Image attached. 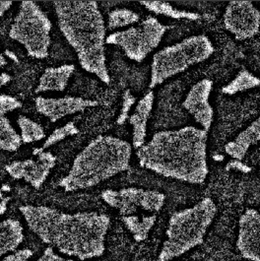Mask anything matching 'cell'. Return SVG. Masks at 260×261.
<instances>
[{
	"instance_id": "cb8c5ba5",
	"label": "cell",
	"mask_w": 260,
	"mask_h": 261,
	"mask_svg": "<svg viewBox=\"0 0 260 261\" xmlns=\"http://www.w3.org/2000/svg\"><path fill=\"white\" fill-rule=\"evenodd\" d=\"M139 20L140 16L136 12L127 8H117L110 12L107 29L113 31L124 28L137 23Z\"/></svg>"
},
{
	"instance_id": "8992f818",
	"label": "cell",
	"mask_w": 260,
	"mask_h": 261,
	"mask_svg": "<svg viewBox=\"0 0 260 261\" xmlns=\"http://www.w3.org/2000/svg\"><path fill=\"white\" fill-rule=\"evenodd\" d=\"M214 51V45L205 35L188 37L179 43L162 48L152 58L149 87L154 89L189 67L202 63Z\"/></svg>"
},
{
	"instance_id": "9c48e42d",
	"label": "cell",
	"mask_w": 260,
	"mask_h": 261,
	"mask_svg": "<svg viewBox=\"0 0 260 261\" xmlns=\"http://www.w3.org/2000/svg\"><path fill=\"white\" fill-rule=\"evenodd\" d=\"M101 197L122 217L135 215L140 211L156 214L162 210L166 201V195L162 192L137 188L106 189L101 192Z\"/></svg>"
},
{
	"instance_id": "ba28073f",
	"label": "cell",
	"mask_w": 260,
	"mask_h": 261,
	"mask_svg": "<svg viewBox=\"0 0 260 261\" xmlns=\"http://www.w3.org/2000/svg\"><path fill=\"white\" fill-rule=\"evenodd\" d=\"M168 29L157 18L149 17L136 27L109 35L106 44L119 46L130 60L142 62L159 46Z\"/></svg>"
},
{
	"instance_id": "5bb4252c",
	"label": "cell",
	"mask_w": 260,
	"mask_h": 261,
	"mask_svg": "<svg viewBox=\"0 0 260 261\" xmlns=\"http://www.w3.org/2000/svg\"><path fill=\"white\" fill-rule=\"evenodd\" d=\"M237 248L247 260L260 261V213L247 209L240 218Z\"/></svg>"
},
{
	"instance_id": "9a60e30c",
	"label": "cell",
	"mask_w": 260,
	"mask_h": 261,
	"mask_svg": "<svg viewBox=\"0 0 260 261\" xmlns=\"http://www.w3.org/2000/svg\"><path fill=\"white\" fill-rule=\"evenodd\" d=\"M155 101L154 92H148L136 105L133 114L129 116L130 125L132 126V146L138 150L145 144L147 136V124L151 116Z\"/></svg>"
},
{
	"instance_id": "1f68e13d",
	"label": "cell",
	"mask_w": 260,
	"mask_h": 261,
	"mask_svg": "<svg viewBox=\"0 0 260 261\" xmlns=\"http://www.w3.org/2000/svg\"><path fill=\"white\" fill-rule=\"evenodd\" d=\"M10 201V197H4L0 200V215H3L7 211V206Z\"/></svg>"
},
{
	"instance_id": "603a6c76",
	"label": "cell",
	"mask_w": 260,
	"mask_h": 261,
	"mask_svg": "<svg viewBox=\"0 0 260 261\" xmlns=\"http://www.w3.org/2000/svg\"><path fill=\"white\" fill-rule=\"evenodd\" d=\"M17 124L21 130V139L23 143L28 144L41 141L45 137L43 126L27 116H19L17 118Z\"/></svg>"
},
{
	"instance_id": "52a82bcc",
	"label": "cell",
	"mask_w": 260,
	"mask_h": 261,
	"mask_svg": "<svg viewBox=\"0 0 260 261\" xmlns=\"http://www.w3.org/2000/svg\"><path fill=\"white\" fill-rule=\"evenodd\" d=\"M53 24L48 17L34 1H22L9 30V37L22 44L28 56L37 59L48 57L51 43Z\"/></svg>"
},
{
	"instance_id": "7402d4cb",
	"label": "cell",
	"mask_w": 260,
	"mask_h": 261,
	"mask_svg": "<svg viewBox=\"0 0 260 261\" xmlns=\"http://www.w3.org/2000/svg\"><path fill=\"white\" fill-rule=\"evenodd\" d=\"M22 143L21 135L15 130L10 120L5 116L0 117V150L15 152Z\"/></svg>"
},
{
	"instance_id": "ffe728a7",
	"label": "cell",
	"mask_w": 260,
	"mask_h": 261,
	"mask_svg": "<svg viewBox=\"0 0 260 261\" xmlns=\"http://www.w3.org/2000/svg\"><path fill=\"white\" fill-rule=\"evenodd\" d=\"M157 220V215H132L122 217V222L136 242H143Z\"/></svg>"
},
{
	"instance_id": "277c9868",
	"label": "cell",
	"mask_w": 260,
	"mask_h": 261,
	"mask_svg": "<svg viewBox=\"0 0 260 261\" xmlns=\"http://www.w3.org/2000/svg\"><path fill=\"white\" fill-rule=\"evenodd\" d=\"M132 146L111 135L95 138L77 155L59 187L66 192L90 189L129 168Z\"/></svg>"
},
{
	"instance_id": "4fadbf2b",
	"label": "cell",
	"mask_w": 260,
	"mask_h": 261,
	"mask_svg": "<svg viewBox=\"0 0 260 261\" xmlns=\"http://www.w3.org/2000/svg\"><path fill=\"white\" fill-rule=\"evenodd\" d=\"M35 102L38 113L48 118L50 122H57L63 117L99 106L97 101L72 96H65L61 98H44L39 96L35 100Z\"/></svg>"
},
{
	"instance_id": "ac0fdd59",
	"label": "cell",
	"mask_w": 260,
	"mask_h": 261,
	"mask_svg": "<svg viewBox=\"0 0 260 261\" xmlns=\"http://www.w3.org/2000/svg\"><path fill=\"white\" fill-rule=\"evenodd\" d=\"M24 241V229L21 223L14 219L0 221V258L16 251Z\"/></svg>"
},
{
	"instance_id": "e0dca14e",
	"label": "cell",
	"mask_w": 260,
	"mask_h": 261,
	"mask_svg": "<svg viewBox=\"0 0 260 261\" xmlns=\"http://www.w3.org/2000/svg\"><path fill=\"white\" fill-rule=\"evenodd\" d=\"M260 142V116L242 131L232 141L225 146V152L232 159L242 160L252 145Z\"/></svg>"
},
{
	"instance_id": "8fae6325",
	"label": "cell",
	"mask_w": 260,
	"mask_h": 261,
	"mask_svg": "<svg viewBox=\"0 0 260 261\" xmlns=\"http://www.w3.org/2000/svg\"><path fill=\"white\" fill-rule=\"evenodd\" d=\"M36 157L37 159L14 161L5 170L14 179H23L34 189H41L56 167L57 157L49 151H43Z\"/></svg>"
},
{
	"instance_id": "83f0119b",
	"label": "cell",
	"mask_w": 260,
	"mask_h": 261,
	"mask_svg": "<svg viewBox=\"0 0 260 261\" xmlns=\"http://www.w3.org/2000/svg\"><path fill=\"white\" fill-rule=\"evenodd\" d=\"M34 255V252L31 249H21L16 250L13 253L5 256L0 261H27Z\"/></svg>"
},
{
	"instance_id": "2e32d148",
	"label": "cell",
	"mask_w": 260,
	"mask_h": 261,
	"mask_svg": "<svg viewBox=\"0 0 260 261\" xmlns=\"http://www.w3.org/2000/svg\"><path fill=\"white\" fill-rule=\"evenodd\" d=\"M75 70L74 64H63L58 67H47L43 71L39 85L35 92L37 94L43 92H62L68 85V81L71 78Z\"/></svg>"
},
{
	"instance_id": "5b68a950",
	"label": "cell",
	"mask_w": 260,
	"mask_h": 261,
	"mask_svg": "<svg viewBox=\"0 0 260 261\" xmlns=\"http://www.w3.org/2000/svg\"><path fill=\"white\" fill-rule=\"evenodd\" d=\"M216 204L205 198L194 206L174 213L169 221L167 240L160 251L158 261H171L200 246L216 216Z\"/></svg>"
},
{
	"instance_id": "f1b7e54d",
	"label": "cell",
	"mask_w": 260,
	"mask_h": 261,
	"mask_svg": "<svg viewBox=\"0 0 260 261\" xmlns=\"http://www.w3.org/2000/svg\"><path fill=\"white\" fill-rule=\"evenodd\" d=\"M226 171H228V172L236 171V172L247 174V173L251 172V168L249 166H247L245 163H243L242 161H240V160L233 159L227 163Z\"/></svg>"
},
{
	"instance_id": "f546056e",
	"label": "cell",
	"mask_w": 260,
	"mask_h": 261,
	"mask_svg": "<svg viewBox=\"0 0 260 261\" xmlns=\"http://www.w3.org/2000/svg\"><path fill=\"white\" fill-rule=\"evenodd\" d=\"M35 261H73L72 259H67L64 258L60 255H58V253L55 251V249L53 247H46L43 250V254Z\"/></svg>"
},
{
	"instance_id": "d6986e66",
	"label": "cell",
	"mask_w": 260,
	"mask_h": 261,
	"mask_svg": "<svg viewBox=\"0 0 260 261\" xmlns=\"http://www.w3.org/2000/svg\"><path fill=\"white\" fill-rule=\"evenodd\" d=\"M140 4H142L146 9H148L150 12L157 15L167 16L176 20H189V21H196L201 18L200 14L187 11V10H179L174 8L173 5L166 1H155V0H149V1H140Z\"/></svg>"
},
{
	"instance_id": "484cf974",
	"label": "cell",
	"mask_w": 260,
	"mask_h": 261,
	"mask_svg": "<svg viewBox=\"0 0 260 261\" xmlns=\"http://www.w3.org/2000/svg\"><path fill=\"white\" fill-rule=\"evenodd\" d=\"M136 102L135 97L131 94L130 90H126L123 93L122 96V105H121V109L119 112V115L117 116L116 119V123L118 125H122L126 122L127 119H129V113L131 111V108L133 107V105Z\"/></svg>"
},
{
	"instance_id": "d4e9b609",
	"label": "cell",
	"mask_w": 260,
	"mask_h": 261,
	"mask_svg": "<svg viewBox=\"0 0 260 261\" xmlns=\"http://www.w3.org/2000/svg\"><path fill=\"white\" fill-rule=\"evenodd\" d=\"M79 133V128L75 125V123L70 121L63 126H60L54 131L44 141L43 146L41 147L43 151L51 146L56 145L58 142L64 140L69 136H74Z\"/></svg>"
},
{
	"instance_id": "836d02e7",
	"label": "cell",
	"mask_w": 260,
	"mask_h": 261,
	"mask_svg": "<svg viewBox=\"0 0 260 261\" xmlns=\"http://www.w3.org/2000/svg\"><path fill=\"white\" fill-rule=\"evenodd\" d=\"M213 159L217 161V162H222L223 160L225 159V157L222 156V155H215V156H213Z\"/></svg>"
},
{
	"instance_id": "3957f363",
	"label": "cell",
	"mask_w": 260,
	"mask_h": 261,
	"mask_svg": "<svg viewBox=\"0 0 260 261\" xmlns=\"http://www.w3.org/2000/svg\"><path fill=\"white\" fill-rule=\"evenodd\" d=\"M54 7L59 30L75 50L81 67L110 84L105 47L107 28L98 2L57 0Z\"/></svg>"
},
{
	"instance_id": "4316f807",
	"label": "cell",
	"mask_w": 260,
	"mask_h": 261,
	"mask_svg": "<svg viewBox=\"0 0 260 261\" xmlns=\"http://www.w3.org/2000/svg\"><path fill=\"white\" fill-rule=\"evenodd\" d=\"M20 108H22V102L14 97L5 94L0 95V117Z\"/></svg>"
},
{
	"instance_id": "7c38bea8",
	"label": "cell",
	"mask_w": 260,
	"mask_h": 261,
	"mask_svg": "<svg viewBox=\"0 0 260 261\" xmlns=\"http://www.w3.org/2000/svg\"><path fill=\"white\" fill-rule=\"evenodd\" d=\"M212 88L213 82L210 79H202L188 91L183 102L184 109L192 116L203 130L207 132L210 130L214 119V110L209 102Z\"/></svg>"
},
{
	"instance_id": "30bf717a",
	"label": "cell",
	"mask_w": 260,
	"mask_h": 261,
	"mask_svg": "<svg viewBox=\"0 0 260 261\" xmlns=\"http://www.w3.org/2000/svg\"><path fill=\"white\" fill-rule=\"evenodd\" d=\"M224 25L236 40H249L259 32L260 11L249 0L230 1L224 13Z\"/></svg>"
},
{
	"instance_id": "44dd1931",
	"label": "cell",
	"mask_w": 260,
	"mask_h": 261,
	"mask_svg": "<svg viewBox=\"0 0 260 261\" xmlns=\"http://www.w3.org/2000/svg\"><path fill=\"white\" fill-rule=\"evenodd\" d=\"M258 86H260L259 78L249 72L248 70L244 69L240 71L230 83L222 88V93L225 95L232 96L238 93H242Z\"/></svg>"
},
{
	"instance_id": "6da1fadb",
	"label": "cell",
	"mask_w": 260,
	"mask_h": 261,
	"mask_svg": "<svg viewBox=\"0 0 260 261\" xmlns=\"http://www.w3.org/2000/svg\"><path fill=\"white\" fill-rule=\"evenodd\" d=\"M19 210L30 230L64 255L88 260L100 257L106 250L111 225L108 215L98 212L71 214L43 205H24Z\"/></svg>"
},
{
	"instance_id": "4dcf8cb0",
	"label": "cell",
	"mask_w": 260,
	"mask_h": 261,
	"mask_svg": "<svg viewBox=\"0 0 260 261\" xmlns=\"http://www.w3.org/2000/svg\"><path fill=\"white\" fill-rule=\"evenodd\" d=\"M12 4H13V1L0 0V18L10 9Z\"/></svg>"
},
{
	"instance_id": "7a4b0ae2",
	"label": "cell",
	"mask_w": 260,
	"mask_h": 261,
	"mask_svg": "<svg viewBox=\"0 0 260 261\" xmlns=\"http://www.w3.org/2000/svg\"><path fill=\"white\" fill-rule=\"evenodd\" d=\"M208 132L195 126L159 131L137 150L140 167L164 177L191 185L203 184L208 175Z\"/></svg>"
},
{
	"instance_id": "e575fe53",
	"label": "cell",
	"mask_w": 260,
	"mask_h": 261,
	"mask_svg": "<svg viewBox=\"0 0 260 261\" xmlns=\"http://www.w3.org/2000/svg\"><path fill=\"white\" fill-rule=\"evenodd\" d=\"M4 197H3V193H2V191H1V189H0V200L1 199H3Z\"/></svg>"
},
{
	"instance_id": "d6a6232c",
	"label": "cell",
	"mask_w": 260,
	"mask_h": 261,
	"mask_svg": "<svg viewBox=\"0 0 260 261\" xmlns=\"http://www.w3.org/2000/svg\"><path fill=\"white\" fill-rule=\"evenodd\" d=\"M4 65H6V59L4 58L3 54L1 53V48H0V69H1Z\"/></svg>"
}]
</instances>
